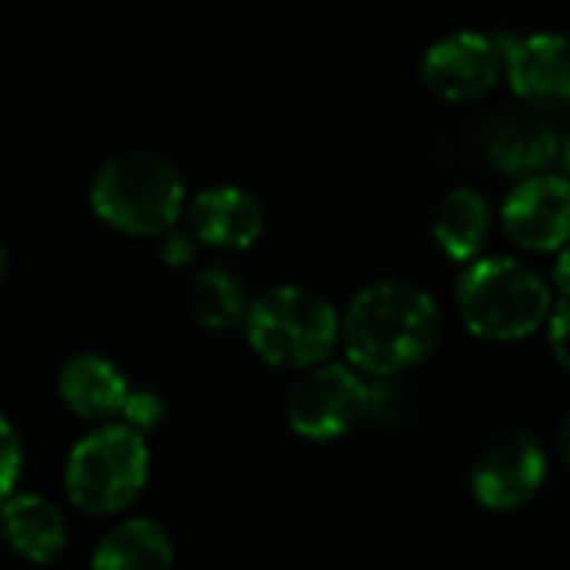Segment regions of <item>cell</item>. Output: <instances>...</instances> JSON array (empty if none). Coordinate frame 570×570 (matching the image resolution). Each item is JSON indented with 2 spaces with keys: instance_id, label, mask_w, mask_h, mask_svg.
<instances>
[{
  "instance_id": "1",
  "label": "cell",
  "mask_w": 570,
  "mask_h": 570,
  "mask_svg": "<svg viewBox=\"0 0 570 570\" xmlns=\"http://www.w3.org/2000/svg\"><path fill=\"white\" fill-rule=\"evenodd\" d=\"M341 341L357 371L391 377L434 354L441 341V311L428 291L404 281H381L351 301Z\"/></svg>"
},
{
  "instance_id": "2",
  "label": "cell",
  "mask_w": 570,
  "mask_h": 570,
  "mask_svg": "<svg viewBox=\"0 0 570 570\" xmlns=\"http://www.w3.org/2000/svg\"><path fill=\"white\" fill-rule=\"evenodd\" d=\"M184 177L154 150H127L110 157L90 180L94 214L130 237L170 234L184 214Z\"/></svg>"
},
{
  "instance_id": "3",
  "label": "cell",
  "mask_w": 570,
  "mask_h": 570,
  "mask_svg": "<svg viewBox=\"0 0 570 570\" xmlns=\"http://www.w3.org/2000/svg\"><path fill=\"white\" fill-rule=\"evenodd\" d=\"M458 311L474 337L508 344L531 337L554 311L551 287L514 257L474 261L458 281Z\"/></svg>"
},
{
  "instance_id": "4",
  "label": "cell",
  "mask_w": 570,
  "mask_h": 570,
  "mask_svg": "<svg viewBox=\"0 0 570 570\" xmlns=\"http://www.w3.org/2000/svg\"><path fill=\"white\" fill-rule=\"evenodd\" d=\"M250 351L274 367H314L331 357L344 324L334 304L307 287H274L244 321Z\"/></svg>"
},
{
  "instance_id": "5",
  "label": "cell",
  "mask_w": 570,
  "mask_h": 570,
  "mask_svg": "<svg viewBox=\"0 0 570 570\" xmlns=\"http://www.w3.org/2000/svg\"><path fill=\"white\" fill-rule=\"evenodd\" d=\"M147 471L150 451L144 431L124 421L107 424L73 444L63 468V488L77 511L104 518L120 514L137 501L147 484Z\"/></svg>"
},
{
  "instance_id": "6",
  "label": "cell",
  "mask_w": 570,
  "mask_h": 570,
  "mask_svg": "<svg viewBox=\"0 0 570 570\" xmlns=\"http://www.w3.org/2000/svg\"><path fill=\"white\" fill-rule=\"evenodd\" d=\"M371 404L374 391L354 364H314L287 394V424L304 441H337L371 414Z\"/></svg>"
},
{
  "instance_id": "7",
  "label": "cell",
  "mask_w": 570,
  "mask_h": 570,
  "mask_svg": "<svg viewBox=\"0 0 570 570\" xmlns=\"http://www.w3.org/2000/svg\"><path fill=\"white\" fill-rule=\"evenodd\" d=\"M544 474L548 458L538 438L528 431H501L481 448L471 471V491L478 504L491 511H518L541 491Z\"/></svg>"
},
{
  "instance_id": "8",
  "label": "cell",
  "mask_w": 570,
  "mask_h": 570,
  "mask_svg": "<svg viewBox=\"0 0 570 570\" xmlns=\"http://www.w3.org/2000/svg\"><path fill=\"white\" fill-rule=\"evenodd\" d=\"M504 70V50L498 33L458 30L441 37L421 63L428 90L448 104H468L484 97Z\"/></svg>"
},
{
  "instance_id": "9",
  "label": "cell",
  "mask_w": 570,
  "mask_h": 570,
  "mask_svg": "<svg viewBox=\"0 0 570 570\" xmlns=\"http://www.w3.org/2000/svg\"><path fill=\"white\" fill-rule=\"evenodd\" d=\"M514 94L534 110H570V37L498 33Z\"/></svg>"
},
{
  "instance_id": "10",
  "label": "cell",
  "mask_w": 570,
  "mask_h": 570,
  "mask_svg": "<svg viewBox=\"0 0 570 570\" xmlns=\"http://www.w3.org/2000/svg\"><path fill=\"white\" fill-rule=\"evenodd\" d=\"M508 237L524 250H561L570 240V180L558 174H528L501 210Z\"/></svg>"
},
{
  "instance_id": "11",
  "label": "cell",
  "mask_w": 570,
  "mask_h": 570,
  "mask_svg": "<svg viewBox=\"0 0 570 570\" xmlns=\"http://www.w3.org/2000/svg\"><path fill=\"white\" fill-rule=\"evenodd\" d=\"M190 230L207 247L247 250L264 234V207L244 187H210L190 204Z\"/></svg>"
},
{
  "instance_id": "12",
  "label": "cell",
  "mask_w": 570,
  "mask_h": 570,
  "mask_svg": "<svg viewBox=\"0 0 570 570\" xmlns=\"http://www.w3.org/2000/svg\"><path fill=\"white\" fill-rule=\"evenodd\" d=\"M60 401L80 421H107L127 404V377L100 354H73L57 377Z\"/></svg>"
},
{
  "instance_id": "13",
  "label": "cell",
  "mask_w": 570,
  "mask_h": 570,
  "mask_svg": "<svg viewBox=\"0 0 570 570\" xmlns=\"http://www.w3.org/2000/svg\"><path fill=\"white\" fill-rule=\"evenodd\" d=\"M3 538L30 564H50L67 548V524L60 511L40 494H7Z\"/></svg>"
},
{
  "instance_id": "14",
  "label": "cell",
  "mask_w": 570,
  "mask_h": 570,
  "mask_svg": "<svg viewBox=\"0 0 570 570\" xmlns=\"http://www.w3.org/2000/svg\"><path fill=\"white\" fill-rule=\"evenodd\" d=\"M90 564L97 570H167L174 564V544L160 524L134 518L100 538Z\"/></svg>"
},
{
  "instance_id": "15",
  "label": "cell",
  "mask_w": 570,
  "mask_h": 570,
  "mask_svg": "<svg viewBox=\"0 0 570 570\" xmlns=\"http://www.w3.org/2000/svg\"><path fill=\"white\" fill-rule=\"evenodd\" d=\"M488 227H491V210H488L484 194L474 190V187H458L438 207L434 240L451 261L464 264V261H474L484 250Z\"/></svg>"
},
{
  "instance_id": "16",
  "label": "cell",
  "mask_w": 570,
  "mask_h": 570,
  "mask_svg": "<svg viewBox=\"0 0 570 570\" xmlns=\"http://www.w3.org/2000/svg\"><path fill=\"white\" fill-rule=\"evenodd\" d=\"M558 150H561V140L554 127L538 117L504 120L488 137V157L504 174H538L558 157Z\"/></svg>"
},
{
  "instance_id": "17",
  "label": "cell",
  "mask_w": 570,
  "mask_h": 570,
  "mask_svg": "<svg viewBox=\"0 0 570 570\" xmlns=\"http://www.w3.org/2000/svg\"><path fill=\"white\" fill-rule=\"evenodd\" d=\"M187 304L194 321L210 334H234L247 321V291L230 267H207L190 281Z\"/></svg>"
},
{
  "instance_id": "18",
  "label": "cell",
  "mask_w": 570,
  "mask_h": 570,
  "mask_svg": "<svg viewBox=\"0 0 570 570\" xmlns=\"http://www.w3.org/2000/svg\"><path fill=\"white\" fill-rule=\"evenodd\" d=\"M124 421L127 424H134V428H140V431H154L160 421H164V414H167V407H164V401L154 394V391H144V387H137V391H130L127 394V404H124Z\"/></svg>"
},
{
  "instance_id": "19",
  "label": "cell",
  "mask_w": 570,
  "mask_h": 570,
  "mask_svg": "<svg viewBox=\"0 0 570 570\" xmlns=\"http://www.w3.org/2000/svg\"><path fill=\"white\" fill-rule=\"evenodd\" d=\"M548 334H551V347L558 364L570 374V297L558 301L551 317H548Z\"/></svg>"
},
{
  "instance_id": "20",
  "label": "cell",
  "mask_w": 570,
  "mask_h": 570,
  "mask_svg": "<svg viewBox=\"0 0 570 570\" xmlns=\"http://www.w3.org/2000/svg\"><path fill=\"white\" fill-rule=\"evenodd\" d=\"M0 444H3V498H7L13 494L17 478H20V441L7 417L0 421Z\"/></svg>"
},
{
  "instance_id": "21",
  "label": "cell",
  "mask_w": 570,
  "mask_h": 570,
  "mask_svg": "<svg viewBox=\"0 0 570 570\" xmlns=\"http://www.w3.org/2000/svg\"><path fill=\"white\" fill-rule=\"evenodd\" d=\"M194 257V244L187 240V237H170L167 244H164V250H160V261L164 264H187Z\"/></svg>"
},
{
  "instance_id": "22",
  "label": "cell",
  "mask_w": 570,
  "mask_h": 570,
  "mask_svg": "<svg viewBox=\"0 0 570 570\" xmlns=\"http://www.w3.org/2000/svg\"><path fill=\"white\" fill-rule=\"evenodd\" d=\"M554 284H558V291H564L570 297V240L561 247V254L554 261Z\"/></svg>"
},
{
  "instance_id": "23",
  "label": "cell",
  "mask_w": 570,
  "mask_h": 570,
  "mask_svg": "<svg viewBox=\"0 0 570 570\" xmlns=\"http://www.w3.org/2000/svg\"><path fill=\"white\" fill-rule=\"evenodd\" d=\"M561 458H564V468H568L570 474V411L568 417H564V424H561Z\"/></svg>"
},
{
  "instance_id": "24",
  "label": "cell",
  "mask_w": 570,
  "mask_h": 570,
  "mask_svg": "<svg viewBox=\"0 0 570 570\" xmlns=\"http://www.w3.org/2000/svg\"><path fill=\"white\" fill-rule=\"evenodd\" d=\"M564 164H568V170H570V137H568V144H564Z\"/></svg>"
}]
</instances>
